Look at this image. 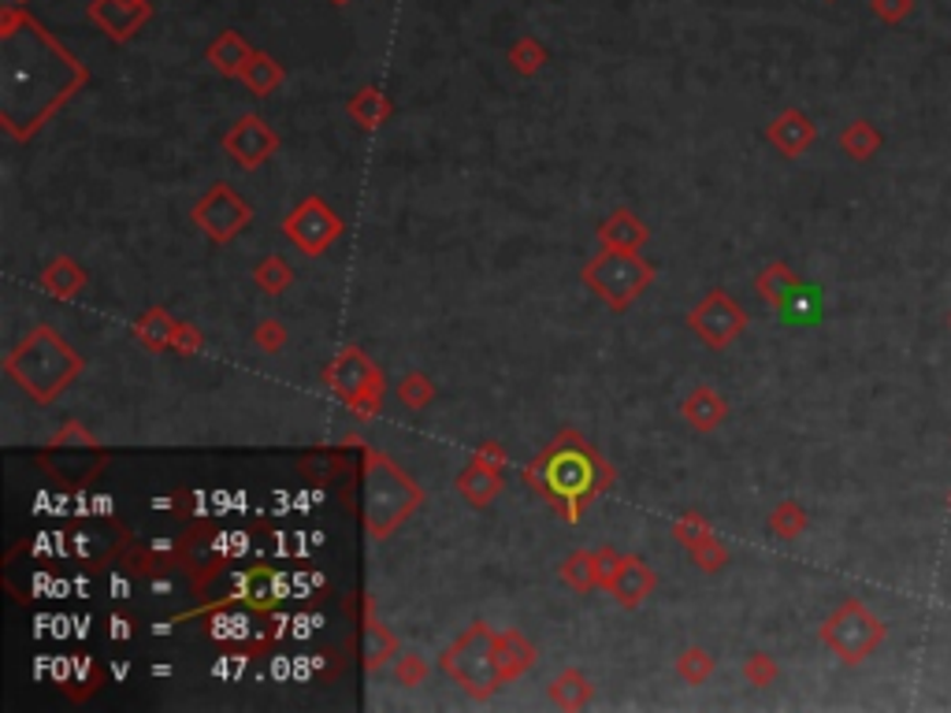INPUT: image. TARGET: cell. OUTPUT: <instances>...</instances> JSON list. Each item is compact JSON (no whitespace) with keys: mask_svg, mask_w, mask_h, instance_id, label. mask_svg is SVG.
Returning a JSON list of instances; mask_svg holds the SVG:
<instances>
[{"mask_svg":"<svg viewBox=\"0 0 951 713\" xmlns=\"http://www.w3.org/2000/svg\"><path fill=\"white\" fill-rule=\"evenodd\" d=\"M884 635H889V624L873 609H866L859 598L840 603L822 624V643L844 665H862L884 643Z\"/></svg>","mask_w":951,"mask_h":713,"instance_id":"6da1fadb","label":"cell"},{"mask_svg":"<svg viewBox=\"0 0 951 713\" xmlns=\"http://www.w3.org/2000/svg\"><path fill=\"white\" fill-rule=\"evenodd\" d=\"M19 350L31 353L37 364H34V369H19L12 375L34 394V398H42V401H49L56 390L68 387V379L79 372V356H74L60 339H53L49 327H37L34 339H26Z\"/></svg>","mask_w":951,"mask_h":713,"instance_id":"7a4b0ae2","label":"cell"},{"mask_svg":"<svg viewBox=\"0 0 951 713\" xmlns=\"http://www.w3.org/2000/svg\"><path fill=\"white\" fill-rule=\"evenodd\" d=\"M651 276L654 271L647 268L643 260H636L628 249H606L595 265H588V276L583 279H588V287H595L610 305L621 308L651 283Z\"/></svg>","mask_w":951,"mask_h":713,"instance_id":"3957f363","label":"cell"},{"mask_svg":"<svg viewBox=\"0 0 951 713\" xmlns=\"http://www.w3.org/2000/svg\"><path fill=\"white\" fill-rule=\"evenodd\" d=\"M282 231H287V238L294 242L298 249L316 257V253H324L338 234H343V220H338L320 197H309V201H301L298 209L287 215Z\"/></svg>","mask_w":951,"mask_h":713,"instance_id":"277c9868","label":"cell"},{"mask_svg":"<svg viewBox=\"0 0 951 713\" xmlns=\"http://www.w3.org/2000/svg\"><path fill=\"white\" fill-rule=\"evenodd\" d=\"M692 327L699 331V339L706 346L721 350V346H729L743 327H747V313H743L724 290H714V294L692 313Z\"/></svg>","mask_w":951,"mask_h":713,"instance_id":"5b68a950","label":"cell"},{"mask_svg":"<svg viewBox=\"0 0 951 713\" xmlns=\"http://www.w3.org/2000/svg\"><path fill=\"white\" fill-rule=\"evenodd\" d=\"M194 220L197 227L209 231L216 242H228L234 231L250 223V204L242 201V197H234L228 186H216V190L194 209Z\"/></svg>","mask_w":951,"mask_h":713,"instance_id":"8992f818","label":"cell"},{"mask_svg":"<svg viewBox=\"0 0 951 713\" xmlns=\"http://www.w3.org/2000/svg\"><path fill=\"white\" fill-rule=\"evenodd\" d=\"M223 145H228V153L242 167H257L265 156H271V149H276L279 142L257 116H246V119H239V124L231 127V135L223 138Z\"/></svg>","mask_w":951,"mask_h":713,"instance_id":"52a82bcc","label":"cell"},{"mask_svg":"<svg viewBox=\"0 0 951 713\" xmlns=\"http://www.w3.org/2000/svg\"><path fill=\"white\" fill-rule=\"evenodd\" d=\"M546 487H550V491H558V494H565V499H577V494H588V491H595V480H591V472H595V457L588 454V449H580V454H569V465L565 461H558V457H546Z\"/></svg>","mask_w":951,"mask_h":713,"instance_id":"ba28073f","label":"cell"},{"mask_svg":"<svg viewBox=\"0 0 951 713\" xmlns=\"http://www.w3.org/2000/svg\"><path fill=\"white\" fill-rule=\"evenodd\" d=\"M814 138H817V127L811 124V116H807V112H799V108L780 112L774 124H769V142H774L785 156L807 153V149L814 145Z\"/></svg>","mask_w":951,"mask_h":713,"instance_id":"9c48e42d","label":"cell"},{"mask_svg":"<svg viewBox=\"0 0 951 713\" xmlns=\"http://www.w3.org/2000/svg\"><path fill=\"white\" fill-rule=\"evenodd\" d=\"M606 591H614V598L621 606H639L654 591V572L647 569L639 558H625Z\"/></svg>","mask_w":951,"mask_h":713,"instance_id":"30bf717a","label":"cell"},{"mask_svg":"<svg viewBox=\"0 0 951 713\" xmlns=\"http://www.w3.org/2000/svg\"><path fill=\"white\" fill-rule=\"evenodd\" d=\"M146 15H149L146 0H101V4L93 8V19H97L112 37H130Z\"/></svg>","mask_w":951,"mask_h":713,"instance_id":"8fae6325","label":"cell"},{"mask_svg":"<svg viewBox=\"0 0 951 713\" xmlns=\"http://www.w3.org/2000/svg\"><path fill=\"white\" fill-rule=\"evenodd\" d=\"M755 287L762 302H769L774 308H792L799 302V294H803V283H799V276L788 265H769L755 279Z\"/></svg>","mask_w":951,"mask_h":713,"instance_id":"7c38bea8","label":"cell"},{"mask_svg":"<svg viewBox=\"0 0 951 713\" xmlns=\"http://www.w3.org/2000/svg\"><path fill=\"white\" fill-rule=\"evenodd\" d=\"M884 145V135L878 127L870 124V119H855V124H847L844 127V135H840V149L847 156H851V161H870L873 153H878V149Z\"/></svg>","mask_w":951,"mask_h":713,"instance_id":"4fadbf2b","label":"cell"},{"mask_svg":"<svg viewBox=\"0 0 951 713\" xmlns=\"http://www.w3.org/2000/svg\"><path fill=\"white\" fill-rule=\"evenodd\" d=\"M250 56H253V49H250V45L242 42V37L234 34V31H223V34L209 45V60H212L223 74H242V68H246V63H250Z\"/></svg>","mask_w":951,"mask_h":713,"instance_id":"5bb4252c","label":"cell"},{"mask_svg":"<svg viewBox=\"0 0 951 713\" xmlns=\"http://www.w3.org/2000/svg\"><path fill=\"white\" fill-rule=\"evenodd\" d=\"M643 238H647L643 223H639L636 215L625 212V209L614 212L606 223H602V242H606V249H628V253H633Z\"/></svg>","mask_w":951,"mask_h":713,"instance_id":"9a60e30c","label":"cell"},{"mask_svg":"<svg viewBox=\"0 0 951 713\" xmlns=\"http://www.w3.org/2000/svg\"><path fill=\"white\" fill-rule=\"evenodd\" d=\"M724 412H729V409H724V401L710 387H699L692 398L684 401V417L692 420V428H699V431L718 428L724 420Z\"/></svg>","mask_w":951,"mask_h":713,"instance_id":"2e32d148","label":"cell"},{"mask_svg":"<svg viewBox=\"0 0 951 713\" xmlns=\"http://www.w3.org/2000/svg\"><path fill=\"white\" fill-rule=\"evenodd\" d=\"M457 487H461V494H465V499L473 502V505H487V502L495 499V491H498V468L484 465V461H476V465L468 468V472L457 480Z\"/></svg>","mask_w":951,"mask_h":713,"instance_id":"e0dca14e","label":"cell"},{"mask_svg":"<svg viewBox=\"0 0 951 713\" xmlns=\"http://www.w3.org/2000/svg\"><path fill=\"white\" fill-rule=\"evenodd\" d=\"M242 82H246V86H250L253 93H260V97H268V93L282 82V68H279L276 60H271V56L253 52V56H250V63H246V68H242Z\"/></svg>","mask_w":951,"mask_h":713,"instance_id":"ac0fdd59","label":"cell"},{"mask_svg":"<svg viewBox=\"0 0 951 713\" xmlns=\"http://www.w3.org/2000/svg\"><path fill=\"white\" fill-rule=\"evenodd\" d=\"M387 112H391L387 97H383V93H375V90H361V93H357V97L350 101V116H353L364 130L380 127L383 119H387Z\"/></svg>","mask_w":951,"mask_h":713,"instance_id":"d6986e66","label":"cell"},{"mask_svg":"<svg viewBox=\"0 0 951 713\" xmlns=\"http://www.w3.org/2000/svg\"><path fill=\"white\" fill-rule=\"evenodd\" d=\"M82 283H86V276H82L74 260H56V265H49V271H45V290L56 297H71Z\"/></svg>","mask_w":951,"mask_h":713,"instance_id":"ffe728a7","label":"cell"},{"mask_svg":"<svg viewBox=\"0 0 951 713\" xmlns=\"http://www.w3.org/2000/svg\"><path fill=\"white\" fill-rule=\"evenodd\" d=\"M561 580H565V584H572L577 591H591V587H599L595 553H572V558L561 565Z\"/></svg>","mask_w":951,"mask_h":713,"instance_id":"44dd1931","label":"cell"},{"mask_svg":"<svg viewBox=\"0 0 951 713\" xmlns=\"http://www.w3.org/2000/svg\"><path fill=\"white\" fill-rule=\"evenodd\" d=\"M175 331H178V324L167 320V316L160 313V308H153V313L141 316V320H138L141 342H149L153 350H164V346H172L175 342Z\"/></svg>","mask_w":951,"mask_h":713,"instance_id":"7402d4cb","label":"cell"},{"mask_svg":"<svg viewBox=\"0 0 951 713\" xmlns=\"http://www.w3.org/2000/svg\"><path fill=\"white\" fill-rule=\"evenodd\" d=\"M588 696H591V688H588V680H583L580 673H565V677H558L550 683V699L558 702V706H565V710L583 706Z\"/></svg>","mask_w":951,"mask_h":713,"instance_id":"603a6c76","label":"cell"},{"mask_svg":"<svg viewBox=\"0 0 951 713\" xmlns=\"http://www.w3.org/2000/svg\"><path fill=\"white\" fill-rule=\"evenodd\" d=\"M769 528H774V535H780V539H799V535L807 531V513L799 502H780L774 510V517H769Z\"/></svg>","mask_w":951,"mask_h":713,"instance_id":"cb8c5ba5","label":"cell"},{"mask_svg":"<svg viewBox=\"0 0 951 713\" xmlns=\"http://www.w3.org/2000/svg\"><path fill=\"white\" fill-rule=\"evenodd\" d=\"M510 63L521 74H535L546 63V49L540 42H535V37H521V42L513 45L510 49Z\"/></svg>","mask_w":951,"mask_h":713,"instance_id":"d4e9b609","label":"cell"},{"mask_svg":"<svg viewBox=\"0 0 951 713\" xmlns=\"http://www.w3.org/2000/svg\"><path fill=\"white\" fill-rule=\"evenodd\" d=\"M257 283L265 287V290H271V294L287 287V283H290V268H287V260H279V257L260 260V268H257Z\"/></svg>","mask_w":951,"mask_h":713,"instance_id":"484cf974","label":"cell"},{"mask_svg":"<svg viewBox=\"0 0 951 713\" xmlns=\"http://www.w3.org/2000/svg\"><path fill=\"white\" fill-rule=\"evenodd\" d=\"M743 677L755 683V688H769V683L777 680V665L769 654H751L747 665H743Z\"/></svg>","mask_w":951,"mask_h":713,"instance_id":"4316f807","label":"cell"},{"mask_svg":"<svg viewBox=\"0 0 951 713\" xmlns=\"http://www.w3.org/2000/svg\"><path fill=\"white\" fill-rule=\"evenodd\" d=\"M714 673V658L706 651H687L681 654V677L692 683H703Z\"/></svg>","mask_w":951,"mask_h":713,"instance_id":"83f0119b","label":"cell"},{"mask_svg":"<svg viewBox=\"0 0 951 713\" xmlns=\"http://www.w3.org/2000/svg\"><path fill=\"white\" fill-rule=\"evenodd\" d=\"M676 539H681L687 550H699L706 539H714V531L703 517H687V521L676 524Z\"/></svg>","mask_w":951,"mask_h":713,"instance_id":"f1b7e54d","label":"cell"},{"mask_svg":"<svg viewBox=\"0 0 951 713\" xmlns=\"http://www.w3.org/2000/svg\"><path fill=\"white\" fill-rule=\"evenodd\" d=\"M870 8H873V15H878L881 23L900 26L903 19L915 12V0H870Z\"/></svg>","mask_w":951,"mask_h":713,"instance_id":"f546056e","label":"cell"},{"mask_svg":"<svg viewBox=\"0 0 951 713\" xmlns=\"http://www.w3.org/2000/svg\"><path fill=\"white\" fill-rule=\"evenodd\" d=\"M695 553V561H699V565L706 569V572H718L724 561H729V550L721 547L718 539H706L699 550H692Z\"/></svg>","mask_w":951,"mask_h":713,"instance_id":"4dcf8cb0","label":"cell"},{"mask_svg":"<svg viewBox=\"0 0 951 713\" xmlns=\"http://www.w3.org/2000/svg\"><path fill=\"white\" fill-rule=\"evenodd\" d=\"M402 398H406V406H424V401H431V383L424 375H409L402 383Z\"/></svg>","mask_w":951,"mask_h":713,"instance_id":"1f68e13d","label":"cell"},{"mask_svg":"<svg viewBox=\"0 0 951 713\" xmlns=\"http://www.w3.org/2000/svg\"><path fill=\"white\" fill-rule=\"evenodd\" d=\"M621 561H625V558H617V553H614V550H599V553H595V569H599V587H610V580H614V576H617Z\"/></svg>","mask_w":951,"mask_h":713,"instance_id":"d6a6232c","label":"cell"},{"mask_svg":"<svg viewBox=\"0 0 951 713\" xmlns=\"http://www.w3.org/2000/svg\"><path fill=\"white\" fill-rule=\"evenodd\" d=\"M242 632H246V621H242L239 613L216 617V621H212V635H220V640H231V635H242Z\"/></svg>","mask_w":951,"mask_h":713,"instance_id":"836d02e7","label":"cell"},{"mask_svg":"<svg viewBox=\"0 0 951 713\" xmlns=\"http://www.w3.org/2000/svg\"><path fill=\"white\" fill-rule=\"evenodd\" d=\"M282 339H287V335H282V327H279V324H260V331H257L260 350H279Z\"/></svg>","mask_w":951,"mask_h":713,"instance_id":"e575fe53","label":"cell"},{"mask_svg":"<svg viewBox=\"0 0 951 713\" xmlns=\"http://www.w3.org/2000/svg\"><path fill=\"white\" fill-rule=\"evenodd\" d=\"M398 677L406 680V683H420L424 677H428V665H424L420 658H406V662H402V673H398Z\"/></svg>","mask_w":951,"mask_h":713,"instance_id":"d590c367","label":"cell"},{"mask_svg":"<svg viewBox=\"0 0 951 713\" xmlns=\"http://www.w3.org/2000/svg\"><path fill=\"white\" fill-rule=\"evenodd\" d=\"M172 346H178V350H197V335H194V327H183L178 324V331H175V342Z\"/></svg>","mask_w":951,"mask_h":713,"instance_id":"8d00e7d4","label":"cell"},{"mask_svg":"<svg viewBox=\"0 0 951 713\" xmlns=\"http://www.w3.org/2000/svg\"><path fill=\"white\" fill-rule=\"evenodd\" d=\"M476 461H484V465H491V468H498V465H506V454L498 446H484L476 454Z\"/></svg>","mask_w":951,"mask_h":713,"instance_id":"74e56055","label":"cell"},{"mask_svg":"<svg viewBox=\"0 0 951 713\" xmlns=\"http://www.w3.org/2000/svg\"><path fill=\"white\" fill-rule=\"evenodd\" d=\"M332 4H350V0H332Z\"/></svg>","mask_w":951,"mask_h":713,"instance_id":"f35d334b","label":"cell"},{"mask_svg":"<svg viewBox=\"0 0 951 713\" xmlns=\"http://www.w3.org/2000/svg\"><path fill=\"white\" fill-rule=\"evenodd\" d=\"M948 510H951V494H948Z\"/></svg>","mask_w":951,"mask_h":713,"instance_id":"ab89813d","label":"cell"},{"mask_svg":"<svg viewBox=\"0 0 951 713\" xmlns=\"http://www.w3.org/2000/svg\"><path fill=\"white\" fill-rule=\"evenodd\" d=\"M948 324H951V313H948Z\"/></svg>","mask_w":951,"mask_h":713,"instance_id":"60d3db41","label":"cell"}]
</instances>
